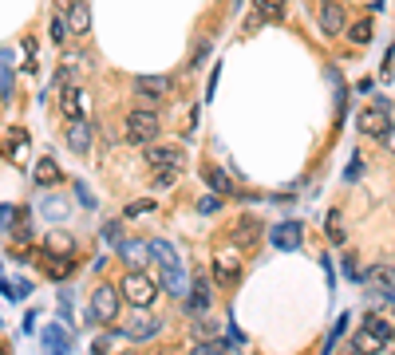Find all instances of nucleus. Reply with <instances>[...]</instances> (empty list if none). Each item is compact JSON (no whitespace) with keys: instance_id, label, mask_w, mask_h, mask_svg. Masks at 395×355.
<instances>
[{"instance_id":"nucleus-1","label":"nucleus","mask_w":395,"mask_h":355,"mask_svg":"<svg viewBox=\"0 0 395 355\" xmlns=\"http://www.w3.org/2000/svg\"><path fill=\"white\" fill-rule=\"evenodd\" d=\"M391 336H395L391 324L368 316V320H364V328L352 336V355H379L387 344H391Z\"/></svg>"},{"instance_id":"nucleus-2","label":"nucleus","mask_w":395,"mask_h":355,"mask_svg":"<svg viewBox=\"0 0 395 355\" xmlns=\"http://www.w3.org/2000/svg\"><path fill=\"white\" fill-rule=\"evenodd\" d=\"M119 296L127 300L130 308H138V312H146V308L158 300V284L150 277H146L143 269H130L127 277H123V284H119Z\"/></svg>"},{"instance_id":"nucleus-3","label":"nucleus","mask_w":395,"mask_h":355,"mask_svg":"<svg viewBox=\"0 0 395 355\" xmlns=\"http://www.w3.org/2000/svg\"><path fill=\"white\" fill-rule=\"evenodd\" d=\"M119 304H123L119 288H111V284H95L91 304H87V316H91V324H115V316H119Z\"/></svg>"},{"instance_id":"nucleus-4","label":"nucleus","mask_w":395,"mask_h":355,"mask_svg":"<svg viewBox=\"0 0 395 355\" xmlns=\"http://www.w3.org/2000/svg\"><path fill=\"white\" fill-rule=\"evenodd\" d=\"M158 130H163V123H158V115L150 107H135L127 115V143H155Z\"/></svg>"},{"instance_id":"nucleus-5","label":"nucleus","mask_w":395,"mask_h":355,"mask_svg":"<svg viewBox=\"0 0 395 355\" xmlns=\"http://www.w3.org/2000/svg\"><path fill=\"white\" fill-rule=\"evenodd\" d=\"M87 107H91V99H87L83 87L63 83V91H60V110H63V118H68V123H79V118H87Z\"/></svg>"},{"instance_id":"nucleus-6","label":"nucleus","mask_w":395,"mask_h":355,"mask_svg":"<svg viewBox=\"0 0 395 355\" xmlns=\"http://www.w3.org/2000/svg\"><path fill=\"white\" fill-rule=\"evenodd\" d=\"M356 127L364 130V135H384L387 127H391V110H387V103H371V107L360 110V118H356Z\"/></svg>"},{"instance_id":"nucleus-7","label":"nucleus","mask_w":395,"mask_h":355,"mask_svg":"<svg viewBox=\"0 0 395 355\" xmlns=\"http://www.w3.org/2000/svg\"><path fill=\"white\" fill-rule=\"evenodd\" d=\"M158 288H166L170 296H190V277H186V269H182V261L158 264Z\"/></svg>"},{"instance_id":"nucleus-8","label":"nucleus","mask_w":395,"mask_h":355,"mask_svg":"<svg viewBox=\"0 0 395 355\" xmlns=\"http://www.w3.org/2000/svg\"><path fill=\"white\" fill-rule=\"evenodd\" d=\"M146 166L174 170V174H178V170L186 166V154H182L178 146H150V150H146Z\"/></svg>"},{"instance_id":"nucleus-9","label":"nucleus","mask_w":395,"mask_h":355,"mask_svg":"<svg viewBox=\"0 0 395 355\" xmlns=\"http://www.w3.org/2000/svg\"><path fill=\"white\" fill-rule=\"evenodd\" d=\"M317 16H320V32L324 36H344V28H348V12H344L336 0H324Z\"/></svg>"},{"instance_id":"nucleus-10","label":"nucleus","mask_w":395,"mask_h":355,"mask_svg":"<svg viewBox=\"0 0 395 355\" xmlns=\"http://www.w3.org/2000/svg\"><path fill=\"white\" fill-rule=\"evenodd\" d=\"M63 24H68L71 36H87L91 32V9H87L83 0H71L68 9H63Z\"/></svg>"},{"instance_id":"nucleus-11","label":"nucleus","mask_w":395,"mask_h":355,"mask_svg":"<svg viewBox=\"0 0 395 355\" xmlns=\"http://www.w3.org/2000/svg\"><path fill=\"white\" fill-rule=\"evenodd\" d=\"M261 20H273V24H281L284 20V0H253V16H250V32L261 24Z\"/></svg>"},{"instance_id":"nucleus-12","label":"nucleus","mask_w":395,"mask_h":355,"mask_svg":"<svg viewBox=\"0 0 395 355\" xmlns=\"http://www.w3.org/2000/svg\"><path fill=\"white\" fill-rule=\"evenodd\" d=\"M135 91L143 95V99H163V95L170 91V79H166V76H138Z\"/></svg>"},{"instance_id":"nucleus-13","label":"nucleus","mask_w":395,"mask_h":355,"mask_svg":"<svg viewBox=\"0 0 395 355\" xmlns=\"http://www.w3.org/2000/svg\"><path fill=\"white\" fill-rule=\"evenodd\" d=\"M273 245L284 249V253L301 249V225H297V221H289V225H277V229H273Z\"/></svg>"},{"instance_id":"nucleus-14","label":"nucleus","mask_w":395,"mask_h":355,"mask_svg":"<svg viewBox=\"0 0 395 355\" xmlns=\"http://www.w3.org/2000/svg\"><path fill=\"white\" fill-rule=\"evenodd\" d=\"M68 146H71L76 154H87V150H91V127H87L83 118L68 127Z\"/></svg>"},{"instance_id":"nucleus-15","label":"nucleus","mask_w":395,"mask_h":355,"mask_svg":"<svg viewBox=\"0 0 395 355\" xmlns=\"http://www.w3.org/2000/svg\"><path fill=\"white\" fill-rule=\"evenodd\" d=\"M158 328H163L158 320H150V316H138V320H130V324H127V336L135 339V344H143V339L158 336Z\"/></svg>"},{"instance_id":"nucleus-16","label":"nucleus","mask_w":395,"mask_h":355,"mask_svg":"<svg viewBox=\"0 0 395 355\" xmlns=\"http://www.w3.org/2000/svg\"><path fill=\"white\" fill-rule=\"evenodd\" d=\"M32 182L36 186H56V182H60V166H56L52 158H40L32 166Z\"/></svg>"},{"instance_id":"nucleus-17","label":"nucleus","mask_w":395,"mask_h":355,"mask_svg":"<svg viewBox=\"0 0 395 355\" xmlns=\"http://www.w3.org/2000/svg\"><path fill=\"white\" fill-rule=\"evenodd\" d=\"M257 237H261V221L257 217H241L237 225H233V241H237V245H253Z\"/></svg>"},{"instance_id":"nucleus-18","label":"nucleus","mask_w":395,"mask_h":355,"mask_svg":"<svg viewBox=\"0 0 395 355\" xmlns=\"http://www.w3.org/2000/svg\"><path fill=\"white\" fill-rule=\"evenodd\" d=\"M146 257H150V261H158V264H174V261H178L174 245H170V241H163V237H155V241H146Z\"/></svg>"},{"instance_id":"nucleus-19","label":"nucleus","mask_w":395,"mask_h":355,"mask_svg":"<svg viewBox=\"0 0 395 355\" xmlns=\"http://www.w3.org/2000/svg\"><path fill=\"white\" fill-rule=\"evenodd\" d=\"M190 292H194L190 296V312H206L210 300H214V296H210V280H202V277L190 280Z\"/></svg>"},{"instance_id":"nucleus-20","label":"nucleus","mask_w":395,"mask_h":355,"mask_svg":"<svg viewBox=\"0 0 395 355\" xmlns=\"http://www.w3.org/2000/svg\"><path fill=\"white\" fill-rule=\"evenodd\" d=\"M119 257L130 264V269H143L146 264V245L143 241H119Z\"/></svg>"},{"instance_id":"nucleus-21","label":"nucleus","mask_w":395,"mask_h":355,"mask_svg":"<svg viewBox=\"0 0 395 355\" xmlns=\"http://www.w3.org/2000/svg\"><path fill=\"white\" fill-rule=\"evenodd\" d=\"M348 32V43H356V48H364V43H371V16H360L356 24L344 28Z\"/></svg>"},{"instance_id":"nucleus-22","label":"nucleus","mask_w":395,"mask_h":355,"mask_svg":"<svg viewBox=\"0 0 395 355\" xmlns=\"http://www.w3.org/2000/svg\"><path fill=\"white\" fill-rule=\"evenodd\" d=\"M206 182L214 186V194H237V190H233V182L225 178V170H217V166L206 170Z\"/></svg>"},{"instance_id":"nucleus-23","label":"nucleus","mask_w":395,"mask_h":355,"mask_svg":"<svg viewBox=\"0 0 395 355\" xmlns=\"http://www.w3.org/2000/svg\"><path fill=\"white\" fill-rule=\"evenodd\" d=\"M43 249H48V253H71V249H76V241H71L68 233H48V241H43Z\"/></svg>"},{"instance_id":"nucleus-24","label":"nucleus","mask_w":395,"mask_h":355,"mask_svg":"<svg viewBox=\"0 0 395 355\" xmlns=\"http://www.w3.org/2000/svg\"><path fill=\"white\" fill-rule=\"evenodd\" d=\"M237 264H233V261H222V257H217V264H214V277L217 280H222V284H233V280H237Z\"/></svg>"},{"instance_id":"nucleus-25","label":"nucleus","mask_w":395,"mask_h":355,"mask_svg":"<svg viewBox=\"0 0 395 355\" xmlns=\"http://www.w3.org/2000/svg\"><path fill=\"white\" fill-rule=\"evenodd\" d=\"M324 225H328V237H332L336 245H340V241H344V213H340V210H332Z\"/></svg>"},{"instance_id":"nucleus-26","label":"nucleus","mask_w":395,"mask_h":355,"mask_svg":"<svg viewBox=\"0 0 395 355\" xmlns=\"http://www.w3.org/2000/svg\"><path fill=\"white\" fill-rule=\"evenodd\" d=\"M155 210H158V202H150V197H143V202L127 205V217H146V213H155Z\"/></svg>"},{"instance_id":"nucleus-27","label":"nucleus","mask_w":395,"mask_h":355,"mask_svg":"<svg viewBox=\"0 0 395 355\" xmlns=\"http://www.w3.org/2000/svg\"><path fill=\"white\" fill-rule=\"evenodd\" d=\"M43 339H48V347H52V355H68V339L60 336V328H52V331H48V336H43Z\"/></svg>"},{"instance_id":"nucleus-28","label":"nucleus","mask_w":395,"mask_h":355,"mask_svg":"<svg viewBox=\"0 0 395 355\" xmlns=\"http://www.w3.org/2000/svg\"><path fill=\"white\" fill-rule=\"evenodd\" d=\"M68 36H71V32H68V24H63V16H56V20H52V40L63 43Z\"/></svg>"},{"instance_id":"nucleus-29","label":"nucleus","mask_w":395,"mask_h":355,"mask_svg":"<svg viewBox=\"0 0 395 355\" xmlns=\"http://www.w3.org/2000/svg\"><path fill=\"white\" fill-rule=\"evenodd\" d=\"M190 355H225V347L222 344H198Z\"/></svg>"},{"instance_id":"nucleus-30","label":"nucleus","mask_w":395,"mask_h":355,"mask_svg":"<svg viewBox=\"0 0 395 355\" xmlns=\"http://www.w3.org/2000/svg\"><path fill=\"white\" fill-rule=\"evenodd\" d=\"M217 205H222V197H217V194H206L202 202H198V210H202V213H214Z\"/></svg>"},{"instance_id":"nucleus-31","label":"nucleus","mask_w":395,"mask_h":355,"mask_svg":"<svg viewBox=\"0 0 395 355\" xmlns=\"http://www.w3.org/2000/svg\"><path fill=\"white\" fill-rule=\"evenodd\" d=\"M379 292H384V296H387V292H395V269H387V272H384V280H379Z\"/></svg>"},{"instance_id":"nucleus-32","label":"nucleus","mask_w":395,"mask_h":355,"mask_svg":"<svg viewBox=\"0 0 395 355\" xmlns=\"http://www.w3.org/2000/svg\"><path fill=\"white\" fill-rule=\"evenodd\" d=\"M379 138H384V146H387V150L395 154V123H391V127H387V130H384V135H379Z\"/></svg>"},{"instance_id":"nucleus-33","label":"nucleus","mask_w":395,"mask_h":355,"mask_svg":"<svg viewBox=\"0 0 395 355\" xmlns=\"http://www.w3.org/2000/svg\"><path fill=\"white\" fill-rule=\"evenodd\" d=\"M103 237H107V241H119V221H107V225H103Z\"/></svg>"},{"instance_id":"nucleus-34","label":"nucleus","mask_w":395,"mask_h":355,"mask_svg":"<svg viewBox=\"0 0 395 355\" xmlns=\"http://www.w3.org/2000/svg\"><path fill=\"white\" fill-rule=\"evenodd\" d=\"M206 56H210V40H206V43H198V56H194V63H202Z\"/></svg>"},{"instance_id":"nucleus-35","label":"nucleus","mask_w":395,"mask_h":355,"mask_svg":"<svg viewBox=\"0 0 395 355\" xmlns=\"http://www.w3.org/2000/svg\"><path fill=\"white\" fill-rule=\"evenodd\" d=\"M103 351H107V344H103V339H99V344L91 347V355H103Z\"/></svg>"},{"instance_id":"nucleus-36","label":"nucleus","mask_w":395,"mask_h":355,"mask_svg":"<svg viewBox=\"0 0 395 355\" xmlns=\"http://www.w3.org/2000/svg\"><path fill=\"white\" fill-rule=\"evenodd\" d=\"M123 355H135V351H123Z\"/></svg>"}]
</instances>
